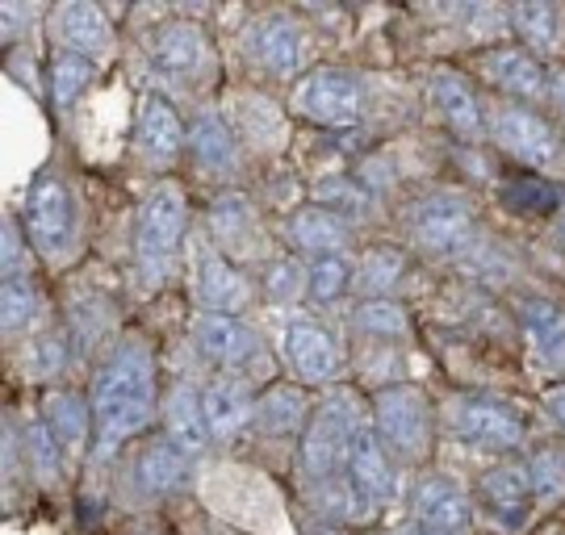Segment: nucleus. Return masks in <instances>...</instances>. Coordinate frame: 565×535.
Wrapping results in <instances>:
<instances>
[{
	"label": "nucleus",
	"mask_w": 565,
	"mask_h": 535,
	"mask_svg": "<svg viewBox=\"0 0 565 535\" xmlns=\"http://www.w3.org/2000/svg\"><path fill=\"white\" fill-rule=\"evenodd\" d=\"M473 226H478L473 201L465 193H448V189L427 193L406 210V235L415 238V247L427 256H452L457 247L469 243Z\"/></svg>",
	"instance_id": "6e6552de"
},
{
	"label": "nucleus",
	"mask_w": 565,
	"mask_h": 535,
	"mask_svg": "<svg viewBox=\"0 0 565 535\" xmlns=\"http://www.w3.org/2000/svg\"><path fill=\"white\" fill-rule=\"evenodd\" d=\"M51 34L60 42V51L97 63L114 46V21L97 4H60L51 13Z\"/></svg>",
	"instance_id": "412c9836"
},
{
	"label": "nucleus",
	"mask_w": 565,
	"mask_h": 535,
	"mask_svg": "<svg viewBox=\"0 0 565 535\" xmlns=\"http://www.w3.org/2000/svg\"><path fill=\"white\" fill-rule=\"evenodd\" d=\"M42 318H46V298H42L34 272L4 277V285H0V322H4V335L13 339L21 331L30 335Z\"/></svg>",
	"instance_id": "2f4dec72"
},
{
	"label": "nucleus",
	"mask_w": 565,
	"mask_h": 535,
	"mask_svg": "<svg viewBox=\"0 0 565 535\" xmlns=\"http://www.w3.org/2000/svg\"><path fill=\"white\" fill-rule=\"evenodd\" d=\"M289 114L310 121V126H327V130L356 126L364 114L361 76L348 72V67H315V72H306L294 84V93H289Z\"/></svg>",
	"instance_id": "423d86ee"
},
{
	"label": "nucleus",
	"mask_w": 565,
	"mask_h": 535,
	"mask_svg": "<svg viewBox=\"0 0 565 535\" xmlns=\"http://www.w3.org/2000/svg\"><path fill=\"white\" fill-rule=\"evenodd\" d=\"M21 231L30 238V247L46 264H67L76 243H81V218H76V197L60 176H39L25 193L21 205Z\"/></svg>",
	"instance_id": "39448f33"
},
{
	"label": "nucleus",
	"mask_w": 565,
	"mask_h": 535,
	"mask_svg": "<svg viewBox=\"0 0 565 535\" xmlns=\"http://www.w3.org/2000/svg\"><path fill=\"white\" fill-rule=\"evenodd\" d=\"M163 427L168 439H177L189 457H198L205 443H210V427L202 415V394L193 385H177L168 402H163Z\"/></svg>",
	"instance_id": "7c9ffc66"
},
{
	"label": "nucleus",
	"mask_w": 565,
	"mask_h": 535,
	"mask_svg": "<svg viewBox=\"0 0 565 535\" xmlns=\"http://www.w3.org/2000/svg\"><path fill=\"white\" fill-rule=\"evenodd\" d=\"M147 55L151 63L177 79H205L218 72V51L205 25L189 18H168L147 34Z\"/></svg>",
	"instance_id": "ddd939ff"
},
{
	"label": "nucleus",
	"mask_w": 565,
	"mask_h": 535,
	"mask_svg": "<svg viewBox=\"0 0 565 535\" xmlns=\"http://www.w3.org/2000/svg\"><path fill=\"white\" fill-rule=\"evenodd\" d=\"M515 314H520V327H524L532 352L562 368L565 364V310L562 306L545 298H524L515 306Z\"/></svg>",
	"instance_id": "c756f323"
},
{
	"label": "nucleus",
	"mask_w": 565,
	"mask_h": 535,
	"mask_svg": "<svg viewBox=\"0 0 565 535\" xmlns=\"http://www.w3.org/2000/svg\"><path fill=\"white\" fill-rule=\"evenodd\" d=\"M315 205H323V210H331V214H340L348 222V218H364L373 197H369V189L356 176L331 172V176L315 180Z\"/></svg>",
	"instance_id": "58836bf2"
},
{
	"label": "nucleus",
	"mask_w": 565,
	"mask_h": 535,
	"mask_svg": "<svg viewBox=\"0 0 565 535\" xmlns=\"http://www.w3.org/2000/svg\"><path fill=\"white\" fill-rule=\"evenodd\" d=\"M226 121L239 135V142L256 147V151H281L285 135H289L281 109L260 93H252V88H239V93L226 97Z\"/></svg>",
	"instance_id": "5701e85b"
},
{
	"label": "nucleus",
	"mask_w": 565,
	"mask_h": 535,
	"mask_svg": "<svg viewBox=\"0 0 565 535\" xmlns=\"http://www.w3.org/2000/svg\"><path fill=\"white\" fill-rule=\"evenodd\" d=\"M364 422V410L356 406L352 389L331 385V397L315 406V415L306 422L302 439H298V473L306 485H343V464H348V448L352 436Z\"/></svg>",
	"instance_id": "f03ea898"
},
{
	"label": "nucleus",
	"mask_w": 565,
	"mask_h": 535,
	"mask_svg": "<svg viewBox=\"0 0 565 535\" xmlns=\"http://www.w3.org/2000/svg\"><path fill=\"white\" fill-rule=\"evenodd\" d=\"M411 515L419 527H436V532H469V497L461 494L457 481L448 477H424L411 494Z\"/></svg>",
	"instance_id": "b1692460"
},
{
	"label": "nucleus",
	"mask_w": 565,
	"mask_h": 535,
	"mask_svg": "<svg viewBox=\"0 0 565 535\" xmlns=\"http://www.w3.org/2000/svg\"><path fill=\"white\" fill-rule=\"evenodd\" d=\"M135 139H139V151L147 159L172 163L189 147V130L163 93H142L139 109H135Z\"/></svg>",
	"instance_id": "aec40b11"
},
{
	"label": "nucleus",
	"mask_w": 565,
	"mask_h": 535,
	"mask_svg": "<svg viewBox=\"0 0 565 535\" xmlns=\"http://www.w3.org/2000/svg\"><path fill=\"white\" fill-rule=\"evenodd\" d=\"M189 156L210 176H226L239 168V135L218 109H202L189 126Z\"/></svg>",
	"instance_id": "cd10ccee"
},
{
	"label": "nucleus",
	"mask_w": 565,
	"mask_h": 535,
	"mask_svg": "<svg viewBox=\"0 0 565 535\" xmlns=\"http://www.w3.org/2000/svg\"><path fill=\"white\" fill-rule=\"evenodd\" d=\"M499 201L507 210H520V214H553L562 205V189L541 172H520V176L499 184Z\"/></svg>",
	"instance_id": "c9c22d12"
},
{
	"label": "nucleus",
	"mask_w": 565,
	"mask_h": 535,
	"mask_svg": "<svg viewBox=\"0 0 565 535\" xmlns=\"http://www.w3.org/2000/svg\"><path fill=\"white\" fill-rule=\"evenodd\" d=\"M315 415V397L298 381H277L264 394H256V418L252 427L268 439H302L306 422Z\"/></svg>",
	"instance_id": "4be33fe9"
},
{
	"label": "nucleus",
	"mask_w": 565,
	"mask_h": 535,
	"mask_svg": "<svg viewBox=\"0 0 565 535\" xmlns=\"http://www.w3.org/2000/svg\"><path fill=\"white\" fill-rule=\"evenodd\" d=\"M473 67L482 72L486 84H494L499 93L524 100V105L527 100L536 105V100L548 97L545 63L536 60L532 51H524V46H486V51H478Z\"/></svg>",
	"instance_id": "f3484780"
},
{
	"label": "nucleus",
	"mask_w": 565,
	"mask_h": 535,
	"mask_svg": "<svg viewBox=\"0 0 565 535\" xmlns=\"http://www.w3.org/2000/svg\"><path fill=\"white\" fill-rule=\"evenodd\" d=\"M348 235H352L348 222L323 205H302L285 218V243L294 247V256H340Z\"/></svg>",
	"instance_id": "bb28decb"
},
{
	"label": "nucleus",
	"mask_w": 565,
	"mask_h": 535,
	"mask_svg": "<svg viewBox=\"0 0 565 535\" xmlns=\"http://www.w3.org/2000/svg\"><path fill=\"white\" fill-rule=\"evenodd\" d=\"M93 402V436L97 457L109 460L135 436H142L160 406V377H156V352L142 335L118 339V347L105 356V364L88 389Z\"/></svg>",
	"instance_id": "f257e3e1"
},
{
	"label": "nucleus",
	"mask_w": 565,
	"mask_h": 535,
	"mask_svg": "<svg viewBox=\"0 0 565 535\" xmlns=\"http://www.w3.org/2000/svg\"><path fill=\"white\" fill-rule=\"evenodd\" d=\"M51 100H55V109H72L81 93L97 79V63L84 60V55H67V51H55L51 55Z\"/></svg>",
	"instance_id": "4c0bfd02"
},
{
	"label": "nucleus",
	"mask_w": 565,
	"mask_h": 535,
	"mask_svg": "<svg viewBox=\"0 0 565 535\" xmlns=\"http://www.w3.org/2000/svg\"><path fill=\"white\" fill-rule=\"evenodd\" d=\"M545 410H548V418L565 431V381L562 385H553V389L545 394Z\"/></svg>",
	"instance_id": "a18cd8bd"
},
{
	"label": "nucleus",
	"mask_w": 565,
	"mask_h": 535,
	"mask_svg": "<svg viewBox=\"0 0 565 535\" xmlns=\"http://www.w3.org/2000/svg\"><path fill=\"white\" fill-rule=\"evenodd\" d=\"M403 535H457V532H436V527H419V523H411Z\"/></svg>",
	"instance_id": "de8ad7c7"
},
{
	"label": "nucleus",
	"mask_w": 565,
	"mask_h": 535,
	"mask_svg": "<svg viewBox=\"0 0 565 535\" xmlns=\"http://www.w3.org/2000/svg\"><path fill=\"white\" fill-rule=\"evenodd\" d=\"M184 226H189V197L177 180H160L139 210L135 226V264H139L142 285H163L177 272V259L184 247Z\"/></svg>",
	"instance_id": "7ed1b4c3"
},
{
	"label": "nucleus",
	"mask_w": 565,
	"mask_h": 535,
	"mask_svg": "<svg viewBox=\"0 0 565 535\" xmlns=\"http://www.w3.org/2000/svg\"><path fill=\"white\" fill-rule=\"evenodd\" d=\"M202 415L205 427H210V439H218V443L239 439L256 418V394H252L247 377L226 373V377L210 381L202 389Z\"/></svg>",
	"instance_id": "6ab92c4d"
},
{
	"label": "nucleus",
	"mask_w": 565,
	"mask_h": 535,
	"mask_svg": "<svg viewBox=\"0 0 565 535\" xmlns=\"http://www.w3.org/2000/svg\"><path fill=\"white\" fill-rule=\"evenodd\" d=\"M427 100L436 105V114L445 118V126L465 142H478L490 135V118L482 109V97L457 67H431L427 76Z\"/></svg>",
	"instance_id": "2eb2a0df"
},
{
	"label": "nucleus",
	"mask_w": 565,
	"mask_h": 535,
	"mask_svg": "<svg viewBox=\"0 0 565 535\" xmlns=\"http://www.w3.org/2000/svg\"><path fill=\"white\" fill-rule=\"evenodd\" d=\"M205 231H210L214 247L223 256H247V252H256V235H260L256 205L243 197V193H218V197L210 201Z\"/></svg>",
	"instance_id": "393cba45"
},
{
	"label": "nucleus",
	"mask_w": 565,
	"mask_h": 535,
	"mask_svg": "<svg viewBox=\"0 0 565 535\" xmlns=\"http://www.w3.org/2000/svg\"><path fill=\"white\" fill-rule=\"evenodd\" d=\"M548 100L557 105V114L565 118V67H553V72H548Z\"/></svg>",
	"instance_id": "49530a36"
},
{
	"label": "nucleus",
	"mask_w": 565,
	"mask_h": 535,
	"mask_svg": "<svg viewBox=\"0 0 565 535\" xmlns=\"http://www.w3.org/2000/svg\"><path fill=\"white\" fill-rule=\"evenodd\" d=\"M281 364L289 381H298L306 389L335 385L343 373L340 339L315 318H289L281 331Z\"/></svg>",
	"instance_id": "9d476101"
},
{
	"label": "nucleus",
	"mask_w": 565,
	"mask_h": 535,
	"mask_svg": "<svg viewBox=\"0 0 565 535\" xmlns=\"http://www.w3.org/2000/svg\"><path fill=\"white\" fill-rule=\"evenodd\" d=\"M490 139L503 147L511 159H520L524 168H548L557 151H562V139L553 130V121L527 105H503L490 114Z\"/></svg>",
	"instance_id": "4468645a"
},
{
	"label": "nucleus",
	"mask_w": 565,
	"mask_h": 535,
	"mask_svg": "<svg viewBox=\"0 0 565 535\" xmlns=\"http://www.w3.org/2000/svg\"><path fill=\"white\" fill-rule=\"evenodd\" d=\"M310 293V268H302L298 259H277L273 268H268V277H264V298L273 301H298V293Z\"/></svg>",
	"instance_id": "37998d69"
},
{
	"label": "nucleus",
	"mask_w": 565,
	"mask_h": 535,
	"mask_svg": "<svg viewBox=\"0 0 565 535\" xmlns=\"http://www.w3.org/2000/svg\"><path fill=\"white\" fill-rule=\"evenodd\" d=\"M139 535H168V532H160V527H147V532H139Z\"/></svg>",
	"instance_id": "09e8293b"
},
{
	"label": "nucleus",
	"mask_w": 565,
	"mask_h": 535,
	"mask_svg": "<svg viewBox=\"0 0 565 535\" xmlns=\"http://www.w3.org/2000/svg\"><path fill=\"white\" fill-rule=\"evenodd\" d=\"M478 502L486 506V515L494 518L507 532H520L532 515V477H527L524 460H499L494 469H486L478 477Z\"/></svg>",
	"instance_id": "dca6fc26"
},
{
	"label": "nucleus",
	"mask_w": 565,
	"mask_h": 535,
	"mask_svg": "<svg viewBox=\"0 0 565 535\" xmlns=\"http://www.w3.org/2000/svg\"><path fill=\"white\" fill-rule=\"evenodd\" d=\"M562 238H565V218H562Z\"/></svg>",
	"instance_id": "8fccbe9b"
},
{
	"label": "nucleus",
	"mask_w": 565,
	"mask_h": 535,
	"mask_svg": "<svg viewBox=\"0 0 565 535\" xmlns=\"http://www.w3.org/2000/svg\"><path fill=\"white\" fill-rule=\"evenodd\" d=\"M406 277V256L398 247H369L356 264V289L361 298H390Z\"/></svg>",
	"instance_id": "473e14b6"
},
{
	"label": "nucleus",
	"mask_w": 565,
	"mask_h": 535,
	"mask_svg": "<svg viewBox=\"0 0 565 535\" xmlns=\"http://www.w3.org/2000/svg\"><path fill=\"white\" fill-rule=\"evenodd\" d=\"M42 422L55 431L67 452H84L93 439V402L76 389H51L42 397Z\"/></svg>",
	"instance_id": "c85d7f7f"
},
{
	"label": "nucleus",
	"mask_w": 565,
	"mask_h": 535,
	"mask_svg": "<svg viewBox=\"0 0 565 535\" xmlns=\"http://www.w3.org/2000/svg\"><path fill=\"white\" fill-rule=\"evenodd\" d=\"M189 452H184L177 439H147L135 457V485L147 497H168L177 494L184 481H189Z\"/></svg>",
	"instance_id": "a878e982"
},
{
	"label": "nucleus",
	"mask_w": 565,
	"mask_h": 535,
	"mask_svg": "<svg viewBox=\"0 0 565 535\" xmlns=\"http://www.w3.org/2000/svg\"><path fill=\"white\" fill-rule=\"evenodd\" d=\"M527 477H532V494L548 502V497L565 494V452L562 448H541L527 460Z\"/></svg>",
	"instance_id": "79ce46f5"
},
{
	"label": "nucleus",
	"mask_w": 565,
	"mask_h": 535,
	"mask_svg": "<svg viewBox=\"0 0 565 535\" xmlns=\"http://www.w3.org/2000/svg\"><path fill=\"white\" fill-rule=\"evenodd\" d=\"M30 272V238H21L18 218L4 222V277H25Z\"/></svg>",
	"instance_id": "c03bdc74"
},
{
	"label": "nucleus",
	"mask_w": 565,
	"mask_h": 535,
	"mask_svg": "<svg viewBox=\"0 0 565 535\" xmlns=\"http://www.w3.org/2000/svg\"><path fill=\"white\" fill-rule=\"evenodd\" d=\"M507 25L515 30V39H524V51L536 60L557 51V30H562V13L553 4H515L507 13Z\"/></svg>",
	"instance_id": "72a5a7b5"
},
{
	"label": "nucleus",
	"mask_w": 565,
	"mask_h": 535,
	"mask_svg": "<svg viewBox=\"0 0 565 535\" xmlns=\"http://www.w3.org/2000/svg\"><path fill=\"white\" fill-rule=\"evenodd\" d=\"M352 280H356V268L343 256H319L310 264V298L335 301L352 289Z\"/></svg>",
	"instance_id": "ea45409f"
},
{
	"label": "nucleus",
	"mask_w": 565,
	"mask_h": 535,
	"mask_svg": "<svg viewBox=\"0 0 565 535\" xmlns=\"http://www.w3.org/2000/svg\"><path fill=\"white\" fill-rule=\"evenodd\" d=\"M390 497H394V457L385 452L373 422H361L343 464V502L352 506V518H369Z\"/></svg>",
	"instance_id": "0eeeda50"
},
{
	"label": "nucleus",
	"mask_w": 565,
	"mask_h": 535,
	"mask_svg": "<svg viewBox=\"0 0 565 535\" xmlns=\"http://www.w3.org/2000/svg\"><path fill=\"white\" fill-rule=\"evenodd\" d=\"M445 431L457 443L490 452H515L527 436L524 418L494 397H452L445 406Z\"/></svg>",
	"instance_id": "1a4fd4ad"
},
{
	"label": "nucleus",
	"mask_w": 565,
	"mask_h": 535,
	"mask_svg": "<svg viewBox=\"0 0 565 535\" xmlns=\"http://www.w3.org/2000/svg\"><path fill=\"white\" fill-rule=\"evenodd\" d=\"M373 431L385 443V452L403 464H424L431 452V397L424 385L394 381L373 394Z\"/></svg>",
	"instance_id": "20e7f679"
},
{
	"label": "nucleus",
	"mask_w": 565,
	"mask_h": 535,
	"mask_svg": "<svg viewBox=\"0 0 565 535\" xmlns=\"http://www.w3.org/2000/svg\"><path fill=\"white\" fill-rule=\"evenodd\" d=\"M193 347L210 364H218L226 373H243L252 360L260 356V339L256 331L235 314H198L193 318Z\"/></svg>",
	"instance_id": "a211bd4d"
},
{
	"label": "nucleus",
	"mask_w": 565,
	"mask_h": 535,
	"mask_svg": "<svg viewBox=\"0 0 565 535\" xmlns=\"http://www.w3.org/2000/svg\"><path fill=\"white\" fill-rule=\"evenodd\" d=\"M306 30L294 13H260L243 30V55L252 67L268 72L273 79H289L306 67Z\"/></svg>",
	"instance_id": "f8f14e48"
},
{
	"label": "nucleus",
	"mask_w": 565,
	"mask_h": 535,
	"mask_svg": "<svg viewBox=\"0 0 565 535\" xmlns=\"http://www.w3.org/2000/svg\"><path fill=\"white\" fill-rule=\"evenodd\" d=\"M21 443H25V469L39 477L42 485H55L63 477V457H67V448L55 439V431L42 418H34V422H25Z\"/></svg>",
	"instance_id": "e433bc0d"
},
{
	"label": "nucleus",
	"mask_w": 565,
	"mask_h": 535,
	"mask_svg": "<svg viewBox=\"0 0 565 535\" xmlns=\"http://www.w3.org/2000/svg\"><path fill=\"white\" fill-rule=\"evenodd\" d=\"M63 368H67V335L63 331H46V335L30 339V347H25L30 377H60Z\"/></svg>",
	"instance_id": "a19ab883"
},
{
	"label": "nucleus",
	"mask_w": 565,
	"mask_h": 535,
	"mask_svg": "<svg viewBox=\"0 0 565 535\" xmlns=\"http://www.w3.org/2000/svg\"><path fill=\"white\" fill-rule=\"evenodd\" d=\"M193 301L202 314H235L239 318L256 301V280L243 272L231 256L214 247V238H202L193 247Z\"/></svg>",
	"instance_id": "9b49d317"
},
{
	"label": "nucleus",
	"mask_w": 565,
	"mask_h": 535,
	"mask_svg": "<svg viewBox=\"0 0 565 535\" xmlns=\"http://www.w3.org/2000/svg\"><path fill=\"white\" fill-rule=\"evenodd\" d=\"M352 327L377 343H398L411 335V318L394 298H361V306L352 310Z\"/></svg>",
	"instance_id": "f704fd0d"
}]
</instances>
